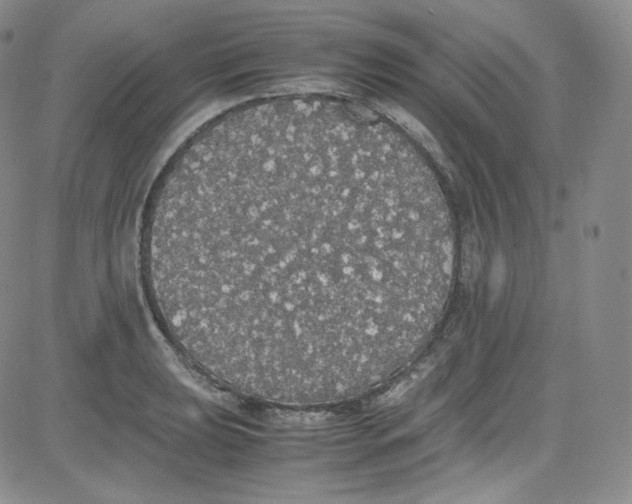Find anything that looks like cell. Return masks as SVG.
Here are the masks:
<instances>
[{
  "mask_svg": "<svg viewBox=\"0 0 632 504\" xmlns=\"http://www.w3.org/2000/svg\"><path fill=\"white\" fill-rule=\"evenodd\" d=\"M142 250L179 351L240 397L289 407L392 379L437 322L452 269L445 205L407 152L314 115L245 123L181 159Z\"/></svg>",
  "mask_w": 632,
  "mask_h": 504,
  "instance_id": "1",
  "label": "cell"
}]
</instances>
